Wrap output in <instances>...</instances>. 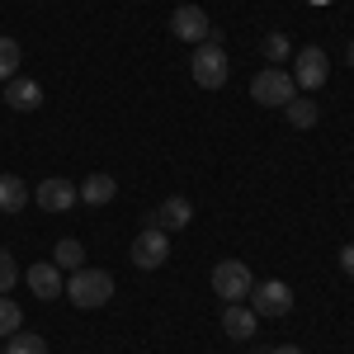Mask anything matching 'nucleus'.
<instances>
[{
  "mask_svg": "<svg viewBox=\"0 0 354 354\" xmlns=\"http://www.w3.org/2000/svg\"><path fill=\"white\" fill-rule=\"evenodd\" d=\"M62 298H71L81 312H95V307H104L113 298V274L109 270H76L66 279Z\"/></svg>",
  "mask_w": 354,
  "mask_h": 354,
  "instance_id": "f257e3e1",
  "label": "nucleus"
},
{
  "mask_svg": "<svg viewBox=\"0 0 354 354\" xmlns=\"http://www.w3.org/2000/svg\"><path fill=\"white\" fill-rule=\"evenodd\" d=\"M250 100L265 104V109H283V104H293V100H298V81H293V71H283V66H265V71L250 81Z\"/></svg>",
  "mask_w": 354,
  "mask_h": 354,
  "instance_id": "f03ea898",
  "label": "nucleus"
},
{
  "mask_svg": "<svg viewBox=\"0 0 354 354\" xmlns=\"http://www.w3.org/2000/svg\"><path fill=\"white\" fill-rule=\"evenodd\" d=\"M189 76L203 90H222L227 85V76H232V66H227V48H222L218 38H208V43H198L189 57Z\"/></svg>",
  "mask_w": 354,
  "mask_h": 354,
  "instance_id": "7ed1b4c3",
  "label": "nucleus"
},
{
  "mask_svg": "<svg viewBox=\"0 0 354 354\" xmlns=\"http://www.w3.org/2000/svg\"><path fill=\"white\" fill-rule=\"evenodd\" d=\"M250 312L255 317H288L293 312V288L283 279H265L250 288Z\"/></svg>",
  "mask_w": 354,
  "mask_h": 354,
  "instance_id": "20e7f679",
  "label": "nucleus"
},
{
  "mask_svg": "<svg viewBox=\"0 0 354 354\" xmlns=\"http://www.w3.org/2000/svg\"><path fill=\"white\" fill-rule=\"evenodd\" d=\"M250 288H255V279H250V270H245L241 260H222L218 270H213V293L222 302H245Z\"/></svg>",
  "mask_w": 354,
  "mask_h": 354,
  "instance_id": "39448f33",
  "label": "nucleus"
},
{
  "mask_svg": "<svg viewBox=\"0 0 354 354\" xmlns=\"http://www.w3.org/2000/svg\"><path fill=\"white\" fill-rule=\"evenodd\" d=\"M133 265L137 270H161L165 260H170V232H161V227H147V232H137L133 241Z\"/></svg>",
  "mask_w": 354,
  "mask_h": 354,
  "instance_id": "423d86ee",
  "label": "nucleus"
},
{
  "mask_svg": "<svg viewBox=\"0 0 354 354\" xmlns=\"http://www.w3.org/2000/svg\"><path fill=\"white\" fill-rule=\"evenodd\" d=\"M170 33H175L180 43H208V38H213V24H208V15H203L198 5H180V10L170 15Z\"/></svg>",
  "mask_w": 354,
  "mask_h": 354,
  "instance_id": "0eeeda50",
  "label": "nucleus"
},
{
  "mask_svg": "<svg viewBox=\"0 0 354 354\" xmlns=\"http://www.w3.org/2000/svg\"><path fill=\"white\" fill-rule=\"evenodd\" d=\"M76 198H81V189H76L71 180H62V175L38 180V208H43V213H71Z\"/></svg>",
  "mask_w": 354,
  "mask_h": 354,
  "instance_id": "6e6552de",
  "label": "nucleus"
},
{
  "mask_svg": "<svg viewBox=\"0 0 354 354\" xmlns=\"http://www.w3.org/2000/svg\"><path fill=\"white\" fill-rule=\"evenodd\" d=\"M330 76V62L322 48H302L298 62H293V81H298V90H322Z\"/></svg>",
  "mask_w": 354,
  "mask_h": 354,
  "instance_id": "1a4fd4ad",
  "label": "nucleus"
},
{
  "mask_svg": "<svg viewBox=\"0 0 354 354\" xmlns=\"http://www.w3.org/2000/svg\"><path fill=\"white\" fill-rule=\"evenodd\" d=\"M0 100H5V104H10L15 113H33L38 104H43V85L28 81V76H15V81H5Z\"/></svg>",
  "mask_w": 354,
  "mask_h": 354,
  "instance_id": "9d476101",
  "label": "nucleus"
},
{
  "mask_svg": "<svg viewBox=\"0 0 354 354\" xmlns=\"http://www.w3.org/2000/svg\"><path fill=\"white\" fill-rule=\"evenodd\" d=\"M194 222V203L185 194H170L161 208L151 213V227H161V232H180V227H189Z\"/></svg>",
  "mask_w": 354,
  "mask_h": 354,
  "instance_id": "9b49d317",
  "label": "nucleus"
},
{
  "mask_svg": "<svg viewBox=\"0 0 354 354\" xmlns=\"http://www.w3.org/2000/svg\"><path fill=\"white\" fill-rule=\"evenodd\" d=\"M24 279H28V288L38 293V302H53V298H62V288H66V283H62V270H57L53 260L33 265V270H28Z\"/></svg>",
  "mask_w": 354,
  "mask_h": 354,
  "instance_id": "f8f14e48",
  "label": "nucleus"
},
{
  "mask_svg": "<svg viewBox=\"0 0 354 354\" xmlns=\"http://www.w3.org/2000/svg\"><path fill=\"white\" fill-rule=\"evenodd\" d=\"M255 312L250 307H241V302H222V330L232 335V340H250L255 335Z\"/></svg>",
  "mask_w": 354,
  "mask_h": 354,
  "instance_id": "ddd939ff",
  "label": "nucleus"
},
{
  "mask_svg": "<svg viewBox=\"0 0 354 354\" xmlns=\"http://www.w3.org/2000/svg\"><path fill=\"white\" fill-rule=\"evenodd\" d=\"M113 194H118V180H113V175H104V170L85 175V185H81V203H90V208H104Z\"/></svg>",
  "mask_w": 354,
  "mask_h": 354,
  "instance_id": "4468645a",
  "label": "nucleus"
},
{
  "mask_svg": "<svg viewBox=\"0 0 354 354\" xmlns=\"http://www.w3.org/2000/svg\"><path fill=\"white\" fill-rule=\"evenodd\" d=\"M28 185L19 180V175H0V213H24L28 208Z\"/></svg>",
  "mask_w": 354,
  "mask_h": 354,
  "instance_id": "2eb2a0df",
  "label": "nucleus"
},
{
  "mask_svg": "<svg viewBox=\"0 0 354 354\" xmlns=\"http://www.w3.org/2000/svg\"><path fill=\"white\" fill-rule=\"evenodd\" d=\"M53 265H57V270H71V274H76V270H85V245L76 241V236L57 241V245H53Z\"/></svg>",
  "mask_w": 354,
  "mask_h": 354,
  "instance_id": "dca6fc26",
  "label": "nucleus"
},
{
  "mask_svg": "<svg viewBox=\"0 0 354 354\" xmlns=\"http://www.w3.org/2000/svg\"><path fill=\"white\" fill-rule=\"evenodd\" d=\"M5 354H48V340L33 330H15V335H5Z\"/></svg>",
  "mask_w": 354,
  "mask_h": 354,
  "instance_id": "f3484780",
  "label": "nucleus"
},
{
  "mask_svg": "<svg viewBox=\"0 0 354 354\" xmlns=\"http://www.w3.org/2000/svg\"><path fill=\"white\" fill-rule=\"evenodd\" d=\"M283 118H288L293 128H317V118H322V109H317L312 100H293V104H283Z\"/></svg>",
  "mask_w": 354,
  "mask_h": 354,
  "instance_id": "a211bd4d",
  "label": "nucleus"
},
{
  "mask_svg": "<svg viewBox=\"0 0 354 354\" xmlns=\"http://www.w3.org/2000/svg\"><path fill=\"white\" fill-rule=\"evenodd\" d=\"M19 43L15 38H0V81H15L19 76Z\"/></svg>",
  "mask_w": 354,
  "mask_h": 354,
  "instance_id": "6ab92c4d",
  "label": "nucleus"
},
{
  "mask_svg": "<svg viewBox=\"0 0 354 354\" xmlns=\"http://www.w3.org/2000/svg\"><path fill=\"white\" fill-rule=\"evenodd\" d=\"M293 57V43H288V33H265V62H288Z\"/></svg>",
  "mask_w": 354,
  "mask_h": 354,
  "instance_id": "aec40b11",
  "label": "nucleus"
},
{
  "mask_svg": "<svg viewBox=\"0 0 354 354\" xmlns=\"http://www.w3.org/2000/svg\"><path fill=\"white\" fill-rule=\"evenodd\" d=\"M24 326V312H19V302H10L0 293V335H15V330Z\"/></svg>",
  "mask_w": 354,
  "mask_h": 354,
  "instance_id": "412c9836",
  "label": "nucleus"
},
{
  "mask_svg": "<svg viewBox=\"0 0 354 354\" xmlns=\"http://www.w3.org/2000/svg\"><path fill=\"white\" fill-rule=\"evenodd\" d=\"M15 283H19V265H15V255L0 245V293H10Z\"/></svg>",
  "mask_w": 354,
  "mask_h": 354,
  "instance_id": "4be33fe9",
  "label": "nucleus"
},
{
  "mask_svg": "<svg viewBox=\"0 0 354 354\" xmlns=\"http://www.w3.org/2000/svg\"><path fill=\"white\" fill-rule=\"evenodd\" d=\"M340 270H345V274L354 279V241H345V245H340Z\"/></svg>",
  "mask_w": 354,
  "mask_h": 354,
  "instance_id": "5701e85b",
  "label": "nucleus"
},
{
  "mask_svg": "<svg viewBox=\"0 0 354 354\" xmlns=\"http://www.w3.org/2000/svg\"><path fill=\"white\" fill-rule=\"evenodd\" d=\"M270 354H302V350H298V345H274Z\"/></svg>",
  "mask_w": 354,
  "mask_h": 354,
  "instance_id": "b1692460",
  "label": "nucleus"
},
{
  "mask_svg": "<svg viewBox=\"0 0 354 354\" xmlns=\"http://www.w3.org/2000/svg\"><path fill=\"white\" fill-rule=\"evenodd\" d=\"M345 62H350V66H354V43H350V53H345Z\"/></svg>",
  "mask_w": 354,
  "mask_h": 354,
  "instance_id": "393cba45",
  "label": "nucleus"
},
{
  "mask_svg": "<svg viewBox=\"0 0 354 354\" xmlns=\"http://www.w3.org/2000/svg\"><path fill=\"white\" fill-rule=\"evenodd\" d=\"M0 354H5V350H0Z\"/></svg>",
  "mask_w": 354,
  "mask_h": 354,
  "instance_id": "a878e982",
  "label": "nucleus"
}]
</instances>
